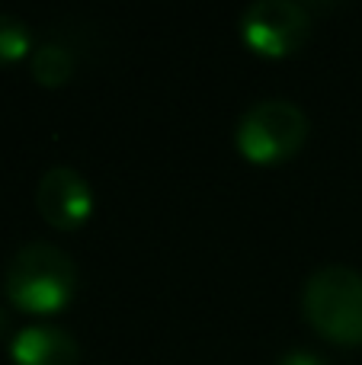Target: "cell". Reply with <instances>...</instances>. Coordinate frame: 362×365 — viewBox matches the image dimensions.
<instances>
[{"label": "cell", "mask_w": 362, "mask_h": 365, "mask_svg": "<svg viewBox=\"0 0 362 365\" xmlns=\"http://www.w3.org/2000/svg\"><path fill=\"white\" fill-rule=\"evenodd\" d=\"M4 289L16 308L29 314H55L74 298L77 269L61 247L36 240L10 257Z\"/></svg>", "instance_id": "cell-1"}, {"label": "cell", "mask_w": 362, "mask_h": 365, "mask_svg": "<svg viewBox=\"0 0 362 365\" xmlns=\"http://www.w3.org/2000/svg\"><path fill=\"white\" fill-rule=\"evenodd\" d=\"M305 317L321 336L343 346L362 343V272L324 266L305 282Z\"/></svg>", "instance_id": "cell-2"}, {"label": "cell", "mask_w": 362, "mask_h": 365, "mask_svg": "<svg viewBox=\"0 0 362 365\" xmlns=\"http://www.w3.org/2000/svg\"><path fill=\"white\" fill-rule=\"evenodd\" d=\"M308 138V115L289 100H263L237 122V151L250 164H279L299 154Z\"/></svg>", "instance_id": "cell-3"}, {"label": "cell", "mask_w": 362, "mask_h": 365, "mask_svg": "<svg viewBox=\"0 0 362 365\" xmlns=\"http://www.w3.org/2000/svg\"><path fill=\"white\" fill-rule=\"evenodd\" d=\"M311 32L308 10L295 0H257L241 16V36L254 51L267 58L292 55Z\"/></svg>", "instance_id": "cell-4"}, {"label": "cell", "mask_w": 362, "mask_h": 365, "mask_svg": "<svg viewBox=\"0 0 362 365\" xmlns=\"http://www.w3.org/2000/svg\"><path fill=\"white\" fill-rule=\"evenodd\" d=\"M36 205L42 218L58 231H74L90 218L93 192L74 167H51L42 173L36 189Z\"/></svg>", "instance_id": "cell-5"}, {"label": "cell", "mask_w": 362, "mask_h": 365, "mask_svg": "<svg viewBox=\"0 0 362 365\" xmlns=\"http://www.w3.org/2000/svg\"><path fill=\"white\" fill-rule=\"evenodd\" d=\"M10 356L16 365H81V346L58 327H26L10 343Z\"/></svg>", "instance_id": "cell-6"}, {"label": "cell", "mask_w": 362, "mask_h": 365, "mask_svg": "<svg viewBox=\"0 0 362 365\" xmlns=\"http://www.w3.org/2000/svg\"><path fill=\"white\" fill-rule=\"evenodd\" d=\"M71 74H74V55L64 45L45 42L42 48H36V55H32V77L42 87H61V83H68Z\"/></svg>", "instance_id": "cell-7"}, {"label": "cell", "mask_w": 362, "mask_h": 365, "mask_svg": "<svg viewBox=\"0 0 362 365\" xmlns=\"http://www.w3.org/2000/svg\"><path fill=\"white\" fill-rule=\"evenodd\" d=\"M29 29L19 16L13 13H0V64H10V61H19V58L29 51Z\"/></svg>", "instance_id": "cell-8"}, {"label": "cell", "mask_w": 362, "mask_h": 365, "mask_svg": "<svg viewBox=\"0 0 362 365\" xmlns=\"http://www.w3.org/2000/svg\"><path fill=\"white\" fill-rule=\"evenodd\" d=\"M276 365H324L318 353H308V349H292V353H286Z\"/></svg>", "instance_id": "cell-9"}, {"label": "cell", "mask_w": 362, "mask_h": 365, "mask_svg": "<svg viewBox=\"0 0 362 365\" xmlns=\"http://www.w3.org/2000/svg\"><path fill=\"white\" fill-rule=\"evenodd\" d=\"M6 327H10V321H6L4 308H0V336H4V334H6Z\"/></svg>", "instance_id": "cell-10"}]
</instances>
